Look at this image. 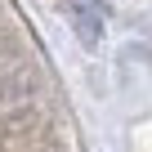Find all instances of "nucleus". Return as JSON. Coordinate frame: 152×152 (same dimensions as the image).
Instances as JSON below:
<instances>
[]
</instances>
